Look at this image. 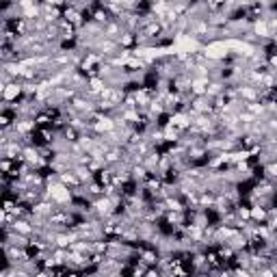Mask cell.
<instances>
[{"instance_id": "cell-2", "label": "cell", "mask_w": 277, "mask_h": 277, "mask_svg": "<svg viewBox=\"0 0 277 277\" xmlns=\"http://www.w3.org/2000/svg\"><path fill=\"white\" fill-rule=\"evenodd\" d=\"M252 221L258 223V226H266L268 221V210L262 206H252Z\"/></svg>"}, {"instance_id": "cell-1", "label": "cell", "mask_w": 277, "mask_h": 277, "mask_svg": "<svg viewBox=\"0 0 277 277\" xmlns=\"http://www.w3.org/2000/svg\"><path fill=\"white\" fill-rule=\"evenodd\" d=\"M0 98H2V102H11V104L20 102L24 98V84L20 82V80L9 82L6 87L0 89Z\"/></svg>"}, {"instance_id": "cell-3", "label": "cell", "mask_w": 277, "mask_h": 277, "mask_svg": "<svg viewBox=\"0 0 277 277\" xmlns=\"http://www.w3.org/2000/svg\"><path fill=\"white\" fill-rule=\"evenodd\" d=\"M256 277H275V273L271 271V266H266V268H262V271L256 273Z\"/></svg>"}]
</instances>
